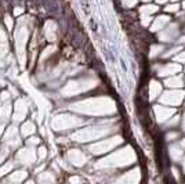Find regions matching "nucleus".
Wrapping results in <instances>:
<instances>
[{
  "label": "nucleus",
  "instance_id": "obj_1",
  "mask_svg": "<svg viewBox=\"0 0 185 184\" xmlns=\"http://www.w3.org/2000/svg\"><path fill=\"white\" fill-rule=\"evenodd\" d=\"M184 96L185 94L183 90H170L163 93V96L160 97V103L169 104V105H180L183 103Z\"/></svg>",
  "mask_w": 185,
  "mask_h": 184
},
{
  "label": "nucleus",
  "instance_id": "obj_2",
  "mask_svg": "<svg viewBox=\"0 0 185 184\" xmlns=\"http://www.w3.org/2000/svg\"><path fill=\"white\" fill-rule=\"evenodd\" d=\"M155 114H156V118L159 122H165L173 114H174V109L173 108H167V107H155Z\"/></svg>",
  "mask_w": 185,
  "mask_h": 184
},
{
  "label": "nucleus",
  "instance_id": "obj_3",
  "mask_svg": "<svg viewBox=\"0 0 185 184\" xmlns=\"http://www.w3.org/2000/svg\"><path fill=\"white\" fill-rule=\"evenodd\" d=\"M181 71V65L178 64H174V62H171V64H167L165 67L162 68V69L159 71V75L160 76H167V75H174V73H178Z\"/></svg>",
  "mask_w": 185,
  "mask_h": 184
},
{
  "label": "nucleus",
  "instance_id": "obj_4",
  "mask_svg": "<svg viewBox=\"0 0 185 184\" xmlns=\"http://www.w3.org/2000/svg\"><path fill=\"white\" fill-rule=\"evenodd\" d=\"M177 33H178V31H177V25H171V26H169L167 29H165V31H163L162 33L159 35V36H160V39H162V40L170 42V40H171Z\"/></svg>",
  "mask_w": 185,
  "mask_h": 184
},
{
  "label": "nucleus",
  "instance_id": "obj_5",
  "mask_svg": "<svg viewBox=\"0 0 185 184\" xmlns=\"http://www.w3.org/2000/svg\"><path fill=\"white\" fill-rule=\"evenodd\" d=\"M170 21V18L167 15H160L159 18H156L155 20V22L152 24V26H151V31L152 32H157V31H160V29L163 28V26L166 25L167 22Z\"/></svg>",
  "mask_w": 185,
  "mask_h": 184
},
{
  "label": "nucleus",
  "instance_id": "obj_6",
  "mask_svg": "<svg viewBox=\"0 0 185 184\" xmlns=\"http://www.w3.org/2000/svg\"><path fill=\"white\" fill-rule=\"evenodd\" d=\"M160 91H162V86H160V83L156 82V81H152L151 85H149V99L155 100L160 94Z\"/></svg>",
  "mask_w": 185,
  "mask_h": 184
},
{
  "label": "nucleus",
  "instance_id": "obj_7",
  "mask_svg": "<svg viewBox=\"0 0 185 184\" xmlns=\"http://www.w3.org/2000/svg\"><path fill=\"white\" fill-rule=\"evenodd\" d=\"M165 85L167 87H181L183 86V78L181 76H171V78L166 79Z\"/></svg>",
  "mask_w": 185,
  "mask_h": 184
},
{
  "label": "nucleus",
  "instance_id": "obj_8",
  "mask_svg": "<svg viewBox=\"0 0 185 184\" xmlns=\"http://www.w3.org/2000/svg\"><path fill=\"white\" fill-rule=\"evenodd\" d=\"M181 155H183V151H181V148L178 147V145H171V147H170V156H171L174 161L181 159Z\"/></svg>",
  "mask_w": 185,
  "mask_h": 184
},
{
  "label": "nucleus",
  "instance_id": "obj_9",
  "mask_svg": "<svg viewBox=\"0 0 185 184\" xmlns=\"http://www.w3.org/2000/svg\"><path fill=\"white\" fill-rule=\"evenodd\" d=\"M21 132H22L24 136H31L32 133L35 132V126L32 122H26L22 125V129H21Z\"/></svg>",
  "mask_w": 185,
  "mask_h": 184
},
{
  "label": "nucleus",
  "instance_id": "obj_10",
  "mask_svg": "<svg viewBox=\"0 0 185 184\" xmlns=\"http://www.w3.org/2000/svg\"><path fill=\"white\" fill-rule=\"evenodd\" d=\"M140 11H141V14H144V15H149V14L156 13V11H157V7H156V6H152V4L142 6Z\"/></svg>",
  "mask_w": 185,
  "mask_h": 184
},
{
  "label": "nucleus",
  "instance_id": "obj_11",
  "mask_svg": "<svg viewBox=\"0 0 185 184\" xmlns=\"http://www.w3.org/2000/svg\"><path fill=\"white\" fill-rule=\"evenodd\" d=\"M25 177H26L25 172H15V173H13L10 176V180L11 182H22Z\"/></svg>",
  "mask_w": 185,
  "mask_h": 184
},
{
  "label": "nucleus",
  "instance_id": "obj_12",
  "mask_svg": "<svg viewBox=\"0 0 185 184\" xmlns=\"http://www.w3.org/2000/svg\"><path fill=\"white\" fill-rule=\"evenodd\" d=\"M137 2H138V0H123V6L127 8H130V7H133Z\"/></svg>",
  "mask_w": 185,
  "mask_h": 184
},
{
  "label": "nucleus",
  "instance_id": "obj_13",
  "mask_svg": "<svg viewBox=\"0 0 185 184\" xmlns=\"http://www.w3.org/2000/svg\"><path fill=\"white\" fill-rule=\"evenodd\" d=\"M178 4H171V6H169V7H166V11L167 13H175V11H178Z\"/></svg>",
  "mask_w": 185,
  "mask_h": 184
},
{
  "label": "nucleus",
  "instance_id": "obj_14",
  "mask_svg": "<svg viewBox=\"0 0 185 184\" xmlns=\"http://www.w3.org/2000/svg\"><path fill=\"white\" fill-rule=\"evenodd\" d=\"M162 51V46H153L152 47V53H151V55L153 57V55H156L157 53H160Z\"/></svg>",
  "mask_w": 185,
  "mask_h": 184
},
{
  "label": "nucleus",
  "instance_id": "obj_15",
  "mask_svg": "<svg viewBox=\"0 0 185 184\" xmlns=\"http://www.w3.org/2000/svg\"><path fill=\"white\" fill-rule=\"evenodd\" d=\"M46 155H47V150H46V148L41 147L40 150H39V158L43 159V158H46Z\"/></svg>",
  "mask_w": 185,
  "mask_h": 184
},
{
  "label": "nucleus",
  "instance_id": "obj_16",
  "mask_svg": "<svg viewBox=\"0 0 185 184\" xmlns=\"http://www.w3.org/2000/svg\"><path fill=\"white\" fill-rule=\"evenodd\" d=\"M175 61L177 62H185V53H181V54L175 55Z\"/></svg>",
  "mask_w": 185,
  "mask_h": 184
},
{
  "label": "nucleus",
  "instance_id": "obj_17",
  "mask_svg": "<svg viewBox=\"0 0 185 184\" xmlns=\"http://www.w3.org/2000/svg\"><path fill=\"white\" fill-rule=\"evenodd\" d=\"M11 168H13V164H7V166H6V168H2V169H0V176H2V174H4L7 170H10Z\"/></svg>",
  "mask_w": 185,
  "mask_h": 184
},
{
  "label": "nucleus",
  "instance_id": "obj_18",
  "mask_svg": "<svg viewBox=\"0 0 185 184\" xmlns=\"http://www.w3.org/2000/svg\"><path fill=\"white\" fill-rule=\"evenodd\" d=\"M151 22H152L151 17H144V18H142V25H144V26H148Z\"/></svg>",
  "mask_w": 185,
  "mask_h": 184
},
{
  "label": "nucleus",
  "instance_id": "obj_19",
  "mask_svg": "<svg viewBox=\"0 0 185 184\" xmlns=\"http://www.w3.org/2000/svg\"><path fill=\"white\" fill-rule=\"evenodd\" d=\"M28 144H31V145L39 144V138H36V137H32V138H29V140H28Z\"/></svg>",
  "mask_w": 185,
  "mask_h": 184
},
{
  "label": "nucleus",
  "instance_id": "obj_20",
  "mask_svg": "<svg viewBox=\"0 0 185 184\" xmlns=\"http://www.w3.org/2000/svg\"><path fill=\"white\" fill-rule=\"evenodd\" d=\"M177 120H178V118H177V116H175V118H174V119H173V120H171V122H169V126H173V125H175V122H177Z\"/></svg>",
  "mask_w": 185,
  "mask_h": 184
},
{
  "label": "nucleus",
  "instance_id": "obj_21",
  "mask_svg": "<svg viewBox=\"0 0 185 184\" xmlns=\"http://www.w3.org/2000/svg\"><path fill=\"white\" fill-rule=\"evenodd\" d=\"M21 13H22V8H17V10H14V14H15V15H19Z\"/></svg>",
  "mask_w": 185,
  "mask_h": 184
},
{
  "label": "nucleus",
  "instance_id": "obj_22",
  "mask_svg": "<svg viewBox=\"0 0 185 184\" xmlns=\"http://www.w3.org/2000/svg\"><path fill=\"white\" fill-rule=\"evenodd\" d=\"M6 21H7V26H8V28H11V20H10V17H6Z\"/></svg>",
  "mask_w": 185,
  "mask_h": 184
},
{
  "label": "nucleus",
  "instance_id": "obj_23",
  "mask_svg": "<svg viewBox=\"0 0 185 184\" xmlns=\"http://www.w3.org/2000/svg\"><path fill=\"white\" fill-rule=\"evenodd\" d=\"M169 2V0H157V3H159V4H163V3H167Z\"/></svg>",
  "mask_w": 185,
  "mask_h": 184
},
{
  "label": "nucleus",
  "instance_id": "obj_24",
  "mask_svg": "<svg viewBox=\"0 0 185 184\" xmlns=\"http://www.w3.org/2000/svg\"><path fill=\"white\" fill-rule=\"evenodd\" d=\"M181 147L185 148V138H184V140H181Z\"/></svg>",
  "mask_w": 185,
  "mask_h": 184
},
{
  "label": "nucleus",
  "instance_id": "obj_25",
  "mask_svg": "<svg viewBox=\"0 0 185 184\" xmlns=\"http://www.w3.org/2000/svg\"><path fill=\"white\" fill-rule=\"evenodd\" d=\"M183 126H184V130H185V115H184V119H183Z\"/></svg>",
  "mask_w": 185,
  "mask_h": 184
},
{
  "label": "nucleus",
  "instance_id": "obj_26",
  "mask_svg": "<svg viewBox=\"0 0 185 184\" xmlns=\"http://www.w3.org/2000/svg\"><path fill=\"white\" fill-rule=\"evenodd\" d=\"M183 165H184V172H185V159H184V164Z\"/></svg>",
  "mask_w": 185,
  "mask_h": 184
},
{
  "label": "nucleus",
  "instance_id": "obj_27",
  "mask_svg": "<svg viewBox=\"0 0 185 184\" xmlns=\"http://www.w3.org/2000/svg\"><path fill=\"white\" fill-rule=\"evenodd\" d=\"M144 2H151V0H144Z\"/></svg>",
  "mask_w": 185,
  "mask_h": 184
},
{
  "label": "nucleus",
  "instance_id": "obj_28",
  "mask_svg": "<svg viewBox=\"0 0 185 184\" xmlns=\"http://www.w3.org/2000/svg\"><path fill=\"white\" fill-rule=\"evenodd\" d=\"M183 6H184V7H185V2H184V4H183Z\"/></svg>",
  "mask_w": 185,
  "mask_h": 184
}]
</instances>
